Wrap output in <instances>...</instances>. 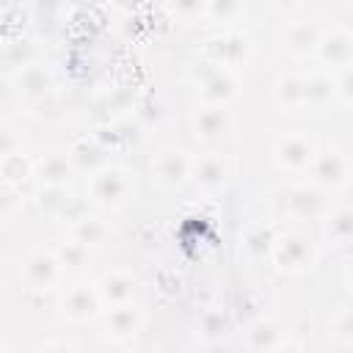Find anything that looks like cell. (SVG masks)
Returning a JSON list of instances; mask_svg holds the SVG:
<instances>
[{
    "mask_svg": "<svg viewBox=\"0 0 353 353\" xmlns=\"http://www.w3.org/2000/svg\"><path fill=\"white\" fill-rule=\"evenodd\" d=\"M88 190H91V199H94L97 204H105V207L121 204L124 196L130 193V179H127V174L119 171V168H105V171L94 174Z\"/></svg>",
    "mask_w": 353,
    "mask_h": 353,
    "instance_id": "cell-1",
    "label": "cell"
},
{
    "mask_svg": "<svg viewBox=\"0 0 353 353\" xmlns=\"http://www.w3.org/2000/svg\"><path fill=\"white\" fill-rule=\"evenodd\" d=\"M273 243H276L273 245V256L284 270H303L314 259V248L298 234H287V237H279Z\"/></svg>",
    "mask_w": 353,
    "mask_h": 353,
    "instance_id": "cell-2",
    "label": "cell"
},
{
    "mask_svg": "<svg viewBox=\"0 0 353 353\" xmlns=\"http://www.w3.org/2000/svg\"><path fill=\"white\" fill-rule=\"evenodd\" d=\"M347 171H350L347 157L339 152H325L314 160V182L320 188H331V190L342 188L347 182Z\"/></svg>",
    "mask_w": 353,
    "mask_h": 353,
    "instance_id": "cell-3",
    "label": "cell"
},
{
    "mask_svg": "<svg viewBox=\"0 0 353 353\" xmlns=\"http://www.w3.org/2000/svg\"><path fill=\"white\" fill-rule=\"evenodd\" d=\"M276 160L284 168H306L312 163V141L306 135H284V138H279Z\"/></svg>",
    "mask_w": 353,
    "mask_h": 353,
    "instance_id": "cell-4",
    "label": "cell"
},
{
    "mask_svg": "<svg viewBox=\"0 0 353 353\" xmlns=\"http://www.w3.org/2000/svg\"><path fill=\"white\" fill-rule=\"evenodd\" d=\"M152 168H154L157 182H163V185L171 188V185H179V182L188 176L190 163H188V157H185L182 152H165V154L157 157V163H154Z\"/></svg>",
    "mask_w": 353,
    "mask_h": 353,
    "instance_id": "cell-5",
    "label": "cell"
},
{
    "mask_svg": "<svg viewBox=\"0 0 353 353\" xmlns=\"http://www.w3.org/2000/svg\"><path fill=\"white\" fill-rule=\"evenodd\" d=\"M323 61L334 66H347L350 63V33L347 30H331L323 41H317Z\"/></svg>",
    "mask_w": 353,
    "mask_h": 353,
    "instance_id": "cell-6",
    "label": "cell"
},
{
    "mask_svg": "<svg viewBox=\"0 0 353 353\" xmlns=\"http://www.w3.org/2000/svg\"><path fill=\"white\" fill-rule=\"evenodd\" d=\"M281 207L292 215H314L320 210V196L309 188H290L281 193Z\"/></svg>",
    "mask_w": 353,
    "mask_h": 353,
    "instance_id": "cell-7",
    "label": "cell"
},
{
    "mask_svg": "<svg viewBox=\"0 0 353 353\" xmlns=\"http://www.w3.org/2000/svg\"><path fill=\"white\" fill-rule=\"evenodd\" d=\"M193 176L199 185L204 188H218L223 179H226V160L223 154H204L196 168H193Z\"/></svg>",
    "mask_w": 353,
    "mask_h": 353,
    "instance_id": "cell-8",
    "label": "cell"
},
{
    "mask_svg": "<svg viewBox=\"0 0 353 353\" xmlns=\"http://www.w3.org/2000/svg\"><path fill=\"white\" fill-rule=\"evenodd\" d=\"M226 127H229V116H226V110H221V105L207 108L196 116V135H201V138H218L226 132Z\"/></svg>",
    "mask_w": 353,
    "mask_h": 353,
    "instance_id": "cell-9",
    "label": "cell"
},
{
    "mask_svg": "<svg viewBox=\"0 0 353 353\" xmlns=\"http://www.w3.org/2000/svg\"><path fill=\"white\" fill-rule=\"evenodd\" d=\"M234 88H237L234 77L226 74V72H221V74L210 77V80L201 85V97H204L207 102H212V105H221V102H226L229 97H234Z\"/></svg>",
    "mask_w": 353,
    "mask_h": 353,
    "instance_id": "cell-10",
    "label": "cell"
},
{
    "mask_svg": "<svg viewBox=\"0 0 353 353\" xmlns=\"http://www.w3.org/2000/svg\"><path fill=\"white\" fill-rule=\"evenodd\" d=\"M276 94L284 105H306V77H281Z\"/></svg>",
    "mask_w": 353,
    "mask_h": 353,
    "instance_id": "cell-11",
    "label": "cell"
},
{
    "mask_svg": "<svg viewBox=\"0 0 353 353\" xmlns=\"http://www.w3.org/2000/svg\"><path fill=\"white\" fill-rule=\"evenodd\" d=\"M58 262L50 254H33L28 262V276L33 279V284H50L55 279Z\"/></svg>",
    "mask_w": 353,
    "mask_h": 353,
    "instance_id": "cell-12",
    "label": "cell"
},
{
    "mask_svg": "<svg viewBox=\"0 0 353 353\" xmlns=\"http://www.w3.org/2000/svg\"><path fill=\"white\" fill-rule=\"evenodd\" d=\"M325 234H328L331 243H336V245H345V243L350 240V210H347V207H339V210L328 218Z\"/></svg>",
    "mask_w": 353,
    "mask_h": 353,
    "instance_id": "cell-13",
    "label": "cell"
},
{
    "mask_svg": "<svg viewBox=\"0 0 353 353\" xmlns=\"http://www.w3.org/2000/svg\"><path fill=\"white\" fill-rule=\"evenodd\" d=\"M336 94V85H334V80L331 77H325V74H312V77H306V102H325V99H331Z\"/></svg>",
    "mask_w": 353,
    "mask_h": 353,
    "instance_id": "cell-14",
    "label": "cell"
},
{
    "mask_svg": "<svg viewBox=\"0 0 353 353\" xmlns=\"http://www.w3.org/2000/svg\"><path fill=\"white\" fill-rule=\"evenodd\" d=\"M314 44H317V39H314V30L309 25H292L284 47H290L292 52H309Z\"/></svg>",
    "mask_w": 353,
    "mask_h": 353,
    "instance_id": "cell-15",
    "label": "cell"
},
{
    "mask_svg": "<svg viewBox=\"0 0 353 353\" xmlns=\"http://www.w3.org/2000/svg\"><path fill=\"white\" fill-rule=\"evenodd\" d=\"M102 292H105L110 301L121 303V301H127V298L132 295V279H127V276H121V273H113V276H108V279L102 281Z\"/></svg>",
    "mask_w": 353,
    "mask_h": 353,
    "instance_id": "cell-16",
    "label": "cell"
},
{
    "mask_svg": "<svg viewBox=\"0 0 353 353\" xmlns=\"http://www.w3.org/2000/svg\"><path fill=\"white\" fill-rule=\"evenodd\" d=\"M66 312L72 314V317H88L91 312H94V295L88 292V287H77L72 295H69V301H66Z\"/></svg>",
    "mask_w": 353,
    "mask_h": 353,
    "instance_id": "cell-17",
    "label": "cell"
},
{
    "mask_svg": "<svg viewBox=\"0 0 353 353\" xmlns=\"http://www.w3.org/2000/svg\"><path fill=\"white\" fill-rule=\"evenodd\" d=\"M41 179H47L50 185H63L66 174H69V163L66 157H50L47 163H41Z\"/></svg>",
    "mask_w": 353,
    "mask_h": 353,
    "instance_id": "cell-18",
    "label": "cell"
},
{
    "mask_svg": "<svg viewBox=\"0 0 353 353\" xmlns=\"http://www.w3.org/2000/svg\"><path fill=\"white\" fill-rule=\"evenodd\" d=\"M108 328L116 331V334H130V331H135V312H132L130 306L116 309V312L110 314V320H108Z\"/></svg>",
    "mask_w": 353,
    "mask_h": 353,
    "instance_id": "cell-19",
    "label": "cell"
},
{
    "mask_svg": "<svg viewBox=\"0 0 353 353\" xmlns=\"http://www.w3.org/2000/svg\"><path fill=\"white\" fill-rule=\"evenodd\" d=\"M22 85H25V94H30V97H39V94H44L47 91V85H50V80H47V74L41 72V69H28L25 74H22Z\"/></svg>",
    "mask_w": 353,
    "mask_h": 353,
    "instance_id": "cell-20",
    "label": "cell"
},
{
    "mask_svg": "<svg viewBox=\"0 0 353 353\" xmlns=\"http://www.w3.org/2000/svg\"><path fill=\"white\" fill-rule=\"evenodd\" d=\"M77 234H80V243H99L105 234H108V229L99 223V221H88V218H83L80 223H77Z\"/></svg>",
    "mask_w": 353,
    "mask_h": 353,
    "instance_id": "cell-21",
    "label": "cell"
},
{
    "mask_svg": "<svg viewBox=\"0 0 353 353\" xmlns=\"http://www.w3.org/2000/svg\"><path fill=\"white\" fill-rule=\"evenodd\" d=\"M207 6L221 19H234L240 14V0H207Z\"/></svg>",
    "mask_w": 353,
    "mask_h": 353,
    "instance_id": "cell-22",
    "label": "cell"
},
{
    "mask_svg": "<svg viewBox=\"0 0 353 353\" xmlns=\"http://www.w3.org/2000/svg\"><path fill=\"white\" fill-rule=\"evenodd\" d=\"M83 254H85V243H80V240H74V243H69L66 248H61V256H63L66 262H80Z\"/></svg>",
    "mask_w": 353,
    "mask_h": 353,
    "instance_id": "cell-23",
    "label": "cell"
},
{
    "mask_svg": "<svg viewBox=\"0 0 353 353\" xmlns=\"http://www.w3.org/2000/svg\"><path fill=\"white\" fill-rule=\"evenodd\" d=\"M17 149V135L11 130H0V154H11Z\"/></svg>",
    "mask_w": 353,
    "mask_h": 353,
    "instance_id": "cell-24",
    "label": "cell"
},
{
    "mask_svg": "<svg viewBox=\"0 0 353 353\" xmlns=\"http://www.w3.org/2000/svg\"><path fill=\"white\" fill-rule=\"evenodd\" d=\"M174 6L182 14H196V11H201L207 6V0H174Z\"/></svg>",
    "mask_w": 353,
    "mask_h": 353,
    "instance_id": "cell-25",
    "label": "cell"
},
{
    "mask_svg": "<svg viewBox=\"0 0 353 353\" xmlns=\"http://www.w3.org/2000/svg\"><path fill=\"white\" fill-rule=\"evenodd\" d=\"M11 210V193L8 190H0V215H6Z\"/></svg>",
    "mask_w": 353,
    "mask_h": 353,
    "instance_id": "cell-26",
    "label": "cell"
},
{
    "mask_svg": "<svg viewBox=\"0 0 353 353\" xmlns=\"http://www.w3.org/2000/svg\"><path fill=\"white\" fill-rule=\"evenodd\" d=\"M298 3H301V0H273V6H276V8H284V11H287V8H295Z\"/></svg>",
    "mask_w": 353,
    "mask_h": 353,
    "instance_id": "cell-27",
    "label": "cell"
}]
</instances>
